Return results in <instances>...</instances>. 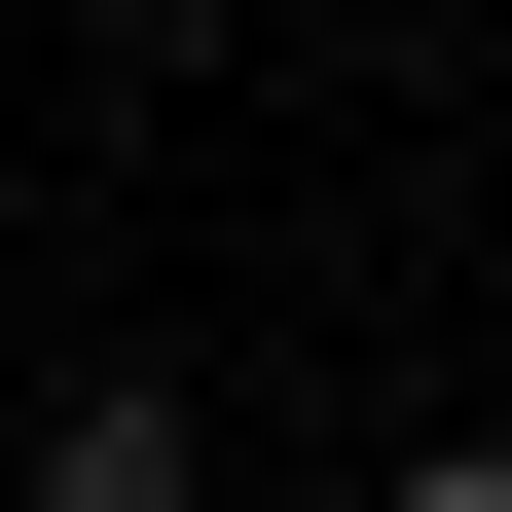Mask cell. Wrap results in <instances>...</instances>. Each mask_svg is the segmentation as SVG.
<instances>
[{
    "mask_svg": "<svg viewBox=\"0 0 512 512\" xmlns=\"http://www.w3.org/2000/svg\"><path fill=\"white\" fill-rule=\"evenodd\" d=\"M220 476V439H183V366H74V403H37V512H183Z\"/></svg>",
    "mask_w": 512,
    "mask_h": 512,
    "instance_id": "obj_1",
    "label": "cell"
},
{
    "mask_svg": "<svg viewBox=\"0 0 512 512\" xmlns=\"http://www.w3.org/2000/svg\"><path fill=\"white\" fill-rule=\"evenodd\" d=\"M403 512H512V439H403Z\"/></svg>",
    "mask_w": 512,
    "mask_h": 512,
    "instance_id": "obj_2",
    "label": "cell"
}]
</instances>
